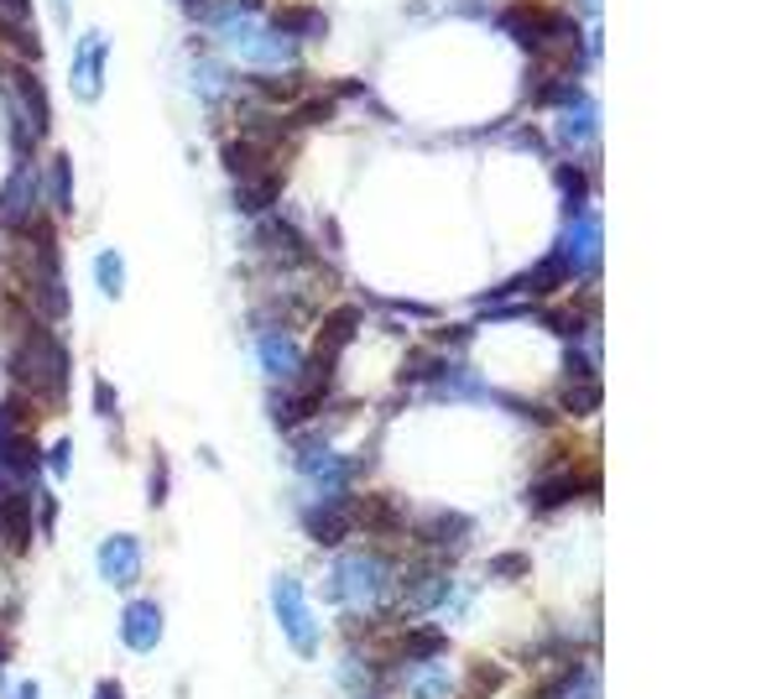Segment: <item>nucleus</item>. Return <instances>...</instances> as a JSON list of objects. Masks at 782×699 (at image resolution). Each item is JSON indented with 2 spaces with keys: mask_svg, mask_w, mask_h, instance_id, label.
I'll list each match as a JSON object with an SVG mask.
<instances>
[{
  "mask_svg": "<svg viewBox=\"0 0 782 699\" xmlns=\"http://www.w3.org/2000/svg\"><path fill=\"white\" fill-rule=\"evenodd\" d=\"M100 575L104 585H116V590H131L141 575V538L131 532H110L100 543Z\"/></svg>",
  "mask_w": 782,
  "mask_h": 699,
  "instance_id": "obj_8",
  "label": "nucleus"
},
{
  "mask_svg": "<svg viewBox=\"0 0 782 699\" xmlns=\"http://www.w3.org/2000/svg\"><path fill=\"white\" fill-rule=\"evenodd\" d=\"M272 27L288 37V42H298V37H323L319 11H282V21H272Z\"/></svg>",
  "mask_w": 782,
  "mask_h": 699,
  "instance_id": "obj_23",
  "label": "nucleus"
},
{
  "mask_svg": "<svg viewBox=\"0 0 782 699\" xmlns=\"http://www.w3.org/2000/svg\"><path fill=\"white\" fill-rule=\"evenodd\" d=\"M6 652H11V648H6V637H0V658H6Z\"/></svg>",
  "mask_w": 782,
  "mask_h": 699,
  "instance_id": "obj_36",
  "label": "nucleus"
},
{
  "mask_svg": "<svg viewBox=\"0 0 782 699\" xmlns=\"http://www.w3.org/2000/svg\"><path fill=\"white\" fill-rule=\"evenodd\" d=\"M563 699H600V689L590 683V673H579V679L569 683V689H563Z\"/></svg>",
  "mask_w": 782,
  "mask_h": 699,
  "instance_id": "obj_29",
  "label": "nucleus"
},
{
  "mask_svg": "<svg viewBox=\"0 0 782 699\" xmlns=\"http://www.w3.org/2000/svg\"><path fill=\"white\" fill-rule=\"evenodd\" d=\"M69 460H73V449H69V443H58V449H52V470H58V476H69Z\"/></svg>",
  "mask_w": 782,
  "mask_h": 699,
  "instance_id": "obj_30",
  "label": "nucleus"
},
{
  "mask_svg": "<svg viewBox=\"0 0 782 699\" xmlns=\"http://www.w3.org/2000/svg\"><path fill=\"white\" fill-rule=\"evenodd\" d=\"M120 642L131 652H152L162 642V606L157 600H131L120 616Z\"/></svg>",
  "mask_w": 782,
  "mask_h": 699,
  "instance_id": "obj_10",
  "label": "nucleus"
},
{
  "mask_svg": "<svg viewBox=\"0 0 782 699\" xmlns=\"http://www.w3.org/2000/svg\"><path fill=\"white\" fill-rule=\"evenodd\" d=\"M69 11H73V0H58V21H69Z\"/></svg>",
  "mask_w": 782,
  "mask_h": 699,
  "instance_id": "obj_34",
  "label": "nucleus"
},
{
  "mask_svg": "<svg viewBox=\"0 0 782 699\" xmlns=\"http://www.w3.org/2000/svg\"><path fill=\"white\" fill-rule=\"evenodd\" d=\"M443 637L439 627H418V631H408V658H418V663H428V658H439L443 652Z\"/></svg>",
  "mask_w": 782,
  "mask_h": 699,
  "instance_id": "obj_25",
  "label": "nucleus"
},
{
  "mask_svg": "<svg viewBox=\"0 0 782 699\" xmlns=\"http://www.w3.org/2000/svg\"><path fill=\"white\" fill-rule=\"evenodd\" d=\"M11 376H17L27 392L42 397V402L63 408V392H69V350H63V340L48 324H27L17 356H11Z\"/></svg>",
  "mask_w": 782,
  "mask_h": 699,
  "instance_id": "obj_1",
  "label": "nucleus"
},
{
  "mask_svg": "<svg viewBox=\"0 0 782 699\" xmlns=\"http://www.w3.org/2000/svg\"><path fill=\"white\" fill-rule=\"evenodd\" d=\"M272 611L277 621H282V631H288L292 652H303V658H313L319 652V621H313V611H308V596L298 580H272Z\"/></svg>",
  "mask_w": 782,
  "mask_h": 699,
  "instance_id": "obj_3",
  "label": "nucleus"
},
{
  "mask_svg": "<svg viewBox=\"0 0 782 699\" xmlns=\"http://www.w3.org/2000/svg\"><path fill=\"white\" fill-rule=\"evenodd\" d=\"M94 699H120V683H116V679H104V683H94Z\"/></svg>",
  "mask_w": 782,
  "mask_h": 699,
  "instance_id": "obj_33",
  "label": "nucleus"
},
{
  "mask_svg": "<svg viewBox=\"0 0 782 699\" xmlns=\"http://www.w3.org/2000/svg\"><path fill=\"white\" fill-rule=\"evenodd\" d=\"M454 695V679L443 673V668H418V679H412V699H449Z\"/></svg>",
  "mask_w": 782,
  "mask_h": 699,
  "instance_id": "obj_24",
  "label": "nucleus"
},
{
  "mask_svg": "<svg viewBox=\"0 0 782 699\" xmlns=\"http://www.w3.org/2000/svg\"><path fill=\"white\" fill-rule=\"evenodd\" d=\"M162 501H168V460L157 455L152 460V507H162Z\"/></svg>",
  "mask_w": 782,
  "mask_h": 699,
  "instance_id": "obj_28",
  "label": "nucleus"
},
{
  "mask_svg": "<svg viewBox=\"0 0 782 699\" xmlns=\"http://www.w3.org/2000/svg\"><path fill=\"white\" fill-rule=\"evenodd\" d=\"M355 324H360V308H340V313H334V319L319 329V344H313L319 356H313V360H319V366H334V356H340L344 344H350Z\"/></svg>",
  "mask_w": 782,
  "mask_h": 699,
  "instance_id": "obj_17",
  "label": "nucleus"
},
{
  "mask_svg": "<svg viewBox=\"0 0 782 699\" xmlns=\"http://www.w3.org/2000/svg\"><path fill=\"white\" fill-rule=\"evenodd\" d=\"M94 402H100V412H104V418H116V397H110V387H104V381H100V387H94Z\"/></svg>",
  "mask_w": 782,
  "mask_h": 699,
  "instance_id": "obj_31",
  "label": "nucleus"
},
{
  "mask_svg": "<svg viewBox=\"0 0 782 699\" xmlns=\"http://www.w3.org/2000/svg\"><path fill=\"white\" fill-rule=\"evenodd\" d=\"M443 596H449V575H443V569H418V575H412L408 580V600L412 606H443Z\"/></svg>",
  "mask_w": 782,
  "mask_h": 699,
  "instance_id": "obj_20",
  "label": "nucleus"
},
{
  "mask_svg": "<svg viewBox=\"0 0 782 699\" xmlns=\"http://www.w3.org/2000/svg\"><path fill=\"white\" fill-rule=\"evenodd\" d=\"M240 48V58L251 63V69L261 73H277V69H288L292 58H298V42H288V37L277 32V27H261V17H251L245 27H240L235 37H230Z\"/></svg>",
  "mask_w": 782,
  "mask_h": 699,
  "instance_id": "obj_5",
  "label": "nucleus"
},
{
  "mask_svg": "<svg viewBox=\"0 0 782 699\" xmlns=\"http://www.w3.org/2000/svg\"><path fill=\"white\" fill-rule=\"evenodd\" d=\"M21 699H37V683H21Z\"/></svg>",
  "mask_w": 782,
  "mask_h": 699,
  "instance_id": "obj_35",
  "label": "nucleus"
},
{
  "mask_svg": "<svg viewBox=\"0 0 782 699\" xmlns=\"http://www.w3.org/2000/svg\"><path fill=\"white\" fill-rule=\"evenodd\" d=\"M355 528V512H350V501H319L313 512H303V532L313 543H340L344 532Z\"/></svg>",
  "mask_w": 782,
  "mask_h": 699,
  "instance_id": "obj_13",
  "label": "nucleus"
},
{
  "mask_svg": "<svg viewBox=\"0 0 782 699\" xmlns=\"http://www.w3.org/2000/svg\"><path fill=\"white\" fill-rule=\"evenodd\" d=\"M94 277H100L104 298H120V292H126V272H120V257H116V251H100V261H94Z\"/></svg>",
  "mask_w": 782,
  "mask_h": 699,
  "instance_id": "obj_26",
  "label": "nucleus"
},
{
  "mask_svg": "<svg viewBox=\"0 0 782 699\" xmlns=\"http://www.w3.org/2000/svg\"><path fill=\"white\" fill-rule=\"evenodd\" d=\"M255 360H261L267 376L288 381V376H298V366H303V350H298V340H292L288 329H261V334H255Z\"/></svg>",
  "mask_w": 782,
  "mask_h": 699,
  "instance_id": "obj_11",
  "label": "nucleus"
},
{
  "mask_svg": "<svg viewBox=\"0 0 782 699\" xmlns=\"http://www.w3.org/2000/svg\"><path fill=\"white\" fill-rule=\"evenodd\" d=\"M495 569H501V575H522V569H528V559H522V553H507Z\"/></svg>",
  "mask_w": 782,
  "mask_h": 699,
  "instance_id": "obj_32",
  "label": "nucleus"
},
{
  "mask_svg": "<svg viewBox=\"0 0 782 699\" xmlns=\"http://www.w3.org/2000/svg\"><path fill=\"white\" fill-rule=\"evenodd\" d=\"M52 199H58V214H73V162H69V152L52 157Z\"/></svg>",
  "mask_w": 782,
  "mask_h": 699,
  "instance_id": "obj_22",
  "label": "nucleus"
},
{
  "mask_svg": "<svg viewBox=\"0 0 782 699\" xmlns=\"http://www.w3.org/2000/svg\"><path fill=\"white\" fill-rule=\"evenodd\" d=\"M329 600L344 611H371L391 600V563L375 553H344L329 569Z\"/></svg>",
  "mask_w": 782,
  "mask_h": 699,
  "instance_id": "obj_2",
  "label": "nucleus"
},
{
  "mask_svg": "<svg viewBox=\"0 0 782 699\" xmlns=\"http://www.w3.org/2000/svg\"><path fill=\"white\" fill-rule=\"evenodd\" d=\"M569 272H574V267H569V257H563V246H559V251L538 261V267H532L528 277H517V288H522V292H553Z\"/></svg>",
  "mask_w": 782,
  "mask_h": 699,
  "instance_id": "obj_18",
  "label": "nucleus"
},
{
  "mask_svg": "<svg viewBox=\"0 0 782 699\" xmlns=\"http://www.w3.org/2000/svg\"><path fill=\"white\" fill-rule=\"evenodd\" d=\"M251 0H209V6H199V27H209V32L220 37H235L245 21H251Z\"/></svg>",
  "mask_w": 782,
  "mask_h": 699,
  "instance_id": "obj_16",
  "label": "nucleus"
},
{
  "mask_svg": "<svg viewBox=\"0 0 782 699\" xmlns=\"http://www.w3.org/2000/svg\"><path fill=\"white\" fill-rule=\"evenodd\" d=\"M559 183H563V199H569V209H579V199L590 193V178H584V168H574V162H563V168H559Z\"/></svg>",
  "mask_w": 782,
  "mask_h": 699,
  "instance_id": "obj_27",
  "label": "nucleus"
},
{
  "mask_svg": "<svg viewBox=\"0 0 782 699\" xmlns=\"http://www.w3.org/2000/svg\"><path fill=\"white\" fill-rule=\"evenodd\" d=\"M563 408L579 412V418L595 412L600 408V376H569V381H563Z\"/></svg>",
  "mask_w": 782,
  "mask_h": 699,
  "instance_id": "obj_21",
  "label": "nucleus"
},
{
  "mask_svg": "<svg viewBox=\"0 0 782 699\" xmlns=\"http://www.w3.org/2000/svg\"><path fill=\"white\" fill-rule=\"evenodd\" d=\"M32 282H37V313H42L48 324L69 319V292H63V272H58V240H52L48 230H37Z\"/></svg>",
  "mask_w": 782,
  "mask_h": 699,
  "instance_id": "obj_4",
  "label": "nucleus"
},
{
  "mask_svg": "<svg viewBox=\"0 0 782 699\" xmlns=\"http://www.w3.org/2000/svg\"><path fill=\"white\" fill-rule=\"evenodd\" d=\"M6 94H11V104L21 110V120H27V131H32L37 141L52 137V104H48V89H42V79H37V73L27 69V63H17V69H11V89H6Z\"/></svg>",
  "mask_w": 782,
  "mask_h": 699,
  "instance_id": "obj_7",
  "label": "nucleus"
},
{
  "mask_svg": "<svg viewBox=\"0 0 782 699\" xmlns=\"http://www.w3.org/2000/svg\"><path fill=\"white\" fill-rule=\"evenodd\" d=\"M579 491H590V480H553V476H543V480H538V491H532V512H553V507H563V501H574Z\"/></svg>",
  "mask_w": 782,
  "mask_h": 699,
  "instance_id": "obj_19",
  "label": "nucleus"
},
{
  "mask_svg": "<svg viewBox=\"0 0 782 699\" xmlns=\"http://www.w3.org/2000/svg\"><path fill=\"white\" fill-rule=\"evenodd\" d=\"M600 131V110L590 94H579L574 104H563V147H590Z\"/></svg>",
  "mask_w": 782,
  "mask_h": 699,
  "instance_id": "obj_15",
  "label": "nucleus"
},
{
  "mask_svg": "<svg viewBox=\"0 0 782 699\" xmlns=\"http://www.w3.org/2000/svg\"><path fill=\"white\" fill-rule=\"evenodd\" d=\"M37 193H42V183H37V168L21 157L17 168H11V178H6V188H0V224H6V230H32Z\"/></svg>",
  "mask_w": 782,
  "mask_h": 699,
  "instance_id": "obj_6",
  "label": "nucleus"
},
{
  "mask_svg": "<svg viewBox=\"0 0 782 699\" xmlns=\"http://www.w3.org/2000/svg\"><path fill=\"white\" fill-rule=\"evenodd\" d=\"M104 52H110V42H104V32H84L79 37V48H73V94L79 100H100L104 89Z\"/></svg>",
  "mask_w": 782,
  "mask_h": 699,
  "instance_id": "obj_9",
  "label": "nucleus"
},
{
  "mask_svg": "<svg viewBox=\"0 0 782 699\" xmlns=\"http://www.w3.org/2000/svg\"><path fill=\"white\" fill-rule=\"evenodd\" d=\"M298 470H303L308 486H319V491H334V486H344V476H350V460L329 455L323 443H308L303 460H298Z\"/></svg>",
  "mask_w": 782,
  "mask_h": 699,
  "instance_id": "obj_14",
  "label": "nucleus"
},
{
  "mask_svg": "<svg viewBox=\"0 0 782 699\" xmlns=\"http://www.w3.org/2000/svg\"><path fill=\"white\" fill-rule=\"evenodd\" d=\"M563 257L574 272H595L600 267V214H579L563 236Z\"/></svg>",
  "mask_w": 782,
  "mask_h": 699,
  "instance_id": "obj_12",
  "label": "nucleus"
}]
</instances>
